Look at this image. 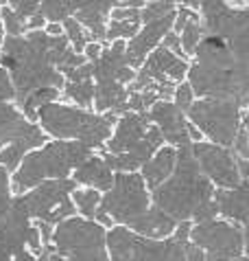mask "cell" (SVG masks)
Segmentation results:
<instances>
[{
  "instance_id": "cell-27",
  "label": "cell",
  "mask_w": 249,
  "mask_h": 261,
  "mask_svg": "<svg viewBox=\"0 0 249 261\" xmlns=\"http://www.w3.org/2000/svg\"><path fill=\"white\" fill-rule=\"evenodd\" d=\"M13 198H16V193H13V187H11V173L0 165V220L11 208Z\"/></svg>"
},
{
  "instance_id": "cell-15",
  "label": "cell",
  "mask_w": 249,
  "mask_h": 261,
  "mask_svg": "<svg viewBox=\"0 0 249 261\" xmlns=\"http://www.w3.org/2000/svg\"><path fill=\"white\" fill-rule=\"evenodd\" d=\"M116 7H120V0H75V18L90 31L92 40L105 42V29Z\"/></svg>"
},
{
  "instance_id": "cell-14",
  "label": "cell",
  "mask_w": 249,
  "mask_h": 261,
  "mask_svg": "<svg viewBox=\"0 0 249 261\" xmlns=\"http://www.w3.org/2000/svg\"><path fill=\"white\" fill-rule=\"evenodd\" d=\"M173 22H175V13L153 20V22H144L140 27V31L127 42V62L131 68L138 70L153 50L162 46V40L173 31Z\"/></svg>"
},
{
  "instance_id": "cell-20",
  "label": "cell",
  "mask_w": 249,
  "mask_h": 261,
  "mask_svg": "<svg viewBox=\"0 0 249 261\" xmlns=\"http://www.w3.org/2000/svg\"><path fill=\"white\" fill-rule=\"evenodd\" d=\"M142 27V18H140V9H131V7H116L109 16V22L105 29V42H116V40H124L129 42L134 35L140 31Z\"/></svg>"
},
{
  "instance_id": "cell-33",
  "label": "cell",
  "mask_w": 249,
  "mask_h": 261,
  "mask_svg": "<svg viewBox=\"0 0 249 261\" xmlns=\"http://www.w3.org/2000/svg\"><path fill=\"white\" fill-rule=\"evenodd\" d=\"M0 261H48V248L44 252H40V255H35V252H31V250L22 252V255H16V257L0 255Z\"/></svg>"
},
{
  "instance_id": "cell-19",
  "label": "cell",
  "mask_w": 249,
  "mask_h": 261,
  "mask_svg": "<svg viewBox=\"0 0 249 261\" xmlns=\"http://www.w3.org/2000/svg\"><path fill=\"white\" fill-rule=\"evenodd\" d=\"M177 224L179 222H175L173 217L166 211H162L158 204H151L129 228L144 237H151V239H166L175 233Z\"/></svg>"
},
{
  "instance_id": "cell-42",
  "label": "cell",
  "mask_w": 249,
  "mask_h": 261,
  "mask_svg": "<svg viewBox=\"0 0 249 261\" xmlns=\"http://www.w3.org/2000/svg\"><path fill=\"white\" fill-rule=\"evenodd\" d=\"M243 235H245V255H249V226H243Z\"/></svg>"
},
{
  "instance_id": "cell-2",
  "label": "cell",
  "mask_w": 249,
  "mask_h": 261,
  "mask_svg": "<svg viewBox=\"0 0 249 261\" xmlns=\"http://www.w3.org/2000/svg\"><path fill=\"white\" fill-rule=\"evenodd\" d=\"M116 119L118 117L114 114H101L97 110H87V108L61 99L46 103L38 112V123L48 134V139L77 141L94 151H101L112 139Z\"/></svg>"
},
{
  "instance_id": "cell-39",
  "label": "cell",
  "mask_w": 249,
  "mask_h": 261,
  "mask_svg": "<svg viewBox=\"0 0 249 261\" xmlns=\"http://www.w3.org/2000/svg\"><path fill=\"white\" fill-rule=\"evenodd\" d=\"M238 171H240V178L249 180V158H238Z\"/></svg>"
},
{
  "instance_id": "cell-44",
  "label": "cell",
  "mask_w": 249,
  "mask_h": 261,
  "mask_svg": "<svg viewBox=\"0 0 249 261\" xmlns=\"http://www.w3.org/2000/svg\"><path fill=\"white\" fill-rule=\"evenodd\" d=\"M232 261H249V255H240V257H236V259H232Z\"/></svg>"
},
{
  "instance_id": "cell-10",
  "label": "cell",
  "mask_w": 249,
  "mask_h": 261,
  "mask_svg": "<svg viewBox=\"0 0 249 261\" xmlns=\"http://www.w3.org/2000/svg\"><path fill=\"white\" fill-rule=\"evenodd\" d=\"M190 244L203 250L206 261H232L245 255L243 226L225 220L221 215L208 222L193 224Z\"/></svg>"
},
{
  "instance_id": "cell-29",
  "label": "cell",
  "mask_w": 249,
  "mask_h": 261,
  "mask_svg": "<svg viewBox=\"0 0 249 261\" xmlns=\"http://www.w3.org/2000/svg\"><path fill=\"white\" fill-rule=\"evenodd\" d=\"M7 101H16V88H13L9 70L0 66V106Z\"/></svg>"
},
{
  "instance_id": "cell-40",
  "label": "cell",
  "mask_w": 249,
  "mask_h": 261,
  "mask_svg": "<svg viewBox=\"0 0 249 261\" xmlns=\"http://www.w3.org/2000/svg\"><path fill=\"white\" fill-rule=\"evenodd\" d=\"M177 7H190V9H199V0H171Z\"/></svg>"
},
{
  "instance_id": "cell-13",
  "label": "cell",
  "mask_w": 249,
  "mask_h": 261,
  "mask_svg": "<svg viewBox=\"0 0 249 261\" xmlns=\"http://www.w3.org/2000/svg\"><path fill=\"white\" fill-rule=\"evenodd\" d=\"M146 117L151 119V123L155 125L160 132H162L166 145H173V147H184V145H190L188 139V117L184 110H179L175 106L173 99H160L155 101Z\"/></svg>"
},
{
  "instance_id": "cell-22",
  "label": "cell",
  "mask_w": 249,
  "mask_h": 261,
  "mask_svg": "<svg viewBox=\"0 0 249 261\" xmlns=\"http://www.w3.org/2000/svg\"><path fill=\"white\" fill-rule=\"evenodd\" d=\"M101 200H103V193L99 189H92V187H77L75 193H72V202L77 206V215L85 217V220H97V213L101 208Z\"/></svg>"
},
{
  "instance_id": "cell-8",
  "label": "cell",
  "mask_w": 249,
  "mask_h": 261,
  "mask_svg": "<svg viewBox=\"0 0 249 261\" xmlns=\"http://www.w3.org/2000/svg\"><path fill=\"white\" fill-rule=\"evenodd\" d=\"M186 117L201 129L206 141L232 147L238 129L243 127V106L234 99L203 97L190 106Z\"/></svg>"
},
{
  "instance_id": "cell-34",
  "label": "cell",
  "mask_w": 249,
  "mask_h": 261,
  "mask_svg": "<svg viewBox=\"0 0 249 261\" xmlns=\"http://www.w3.org/2000/svg\"><path fill=\"white\" fill-rule=\"evenodd\" d=\"M103 48H105V42L92 40L90 44H85V48H83V57L92 64V62H97L99 57H101V53H103Z\"/></svg>"
},
{
  "instance_id": "cell-3",
  "label": "cell",
  "mask_w": 249,
  "mask_h": 261,
  "mask_svg": "<svg viewBox=\"0 0 249 261\" xmlns=\"http://www.w3.org/2000/svg\"><path fill=\"white\" fill-rule=\"evenodd\" d=\"M166 141L146 112H124L116 119L114 134L101 149L107 165L118 171H140Z\"/></svg>"
},
{
  "instance_id": "cell-25",
  "label": "cell",
  "mask_w": 249,
  "mask_h": 261,
  "mask_svg": "<svg viewBox=\"0 0 249 261\" xmlns=\"http://www.w3.org/2000/svg\"><path fill=\"white\" fill-rule=\"evenodd\" d=\"M0 13H3V24H5L7 35H26L28 33V20L24 16H20L13 7H9V5L0 7Z\"/></svg>"
},
{
  "instance_id": "cell-6",
  "label": "cell",
  "mask_w": 249,
  "mask_h": 261,
  "mask_svg": "<svg viewBox=\"0 0 249 261\" xmlns=\"http://www.w3.org/2000/svg\"><path fill=\"white\" fill-rule=\"evenodd\" d=\"M48 134L38 121L24 117L16 101L0 106V165L13 173L28 151L48 143Z\"/></svg>"
},
{
  "instance_id": "cell-18",
  "label": "cell",
  "mask_w": 249,
  "mask_h": 261,
  "mask_svg": "<svg viewBox=\"0 0 249 261\" xmlns=\"http://www.w3.org/2000/svg\"><path fill=\"white\" fill-rule=\"evenodd\" d=\"M175 167H177V147L164 143L162 147H160L155 154L144 163L140 173H142L146 187L153 191V189H158L160 185L166 182V180L173 176Z\"/></svg>"
},
{
  "instance_id": "cell-41",
  "label": "cell",
  "mask_w": 249,
  "mask_h": 261,
  "mask_svg": "<svg viewBox=\"0 0 249 261\" xmlns=\"http://www.w3.org/2000/svg\"><path fill=\"white\" fill-rule=\"evenodd\" d=\"M243 127L249 132V103L243 108Z\"/></svg>"
},
{
  "instance_id": "cell-4",
  "label": "cell",
  "mask_w": 249,
  "mask_h": 261,
  "mask_svg": "<svg viewBox=\"0 0 249 261\" xmlns=\"http://www.w3.org/2000/svg\"><path fill=\"white\" fill-rule=\"evenodd\" d=\"M94 149L77 141H57L50 139L42 147L28 151L20 167L11 173L13 193H26L46 180H64L70 178L72 171L90 158Z\"/></svg>"
},
{
  "instance_id": "cell-12",
  "label": "cell",
  "mask_w": 249,
  "mask_h": 261,
  "mask_svg": "<svg viewBox=\"0 0 249 261\" xmlns=\"http://www.w3.org/2000/svg\"><path fill=\"white\" fill-rule=\"evenodd\" d=\"M190 70V60L171 53L166 46H158L138 68L136 82L129 90H142L153 84H181L186 82Z\"/></svg>"
},
{
  "instance_id": "cell-35",
  "label": "cell",
  "mask_w": 249,
  "mask_h": 261,
  "mask_svg": "<svg viewBox=\"0 0 249 261\" xmlns=\"http://www.w3.org/2000/svg\"><path fill=\"white\" fill-rule=\"evenodd\" d=\"M186 129H188V139H190V143H201V141H206V136H203V132L195 125L193 121H188Z\"/></svg>"
},
{
  "instance_id": "cell-5",
  "label": "cell",
  "mask_w": 249,
  "mask_h": 261,
  "mask_svg": "<svg viewBox=\"0 0 249 261\" xmlns=\"http://www.w3.org/2000/svg\"><path fill=\"white\" fill-rule=\"evenodd\" d=\"M188 248L190 242H179L175 235L151 239L120 224L107 230V252L112 261H186Z\"/></svg>"
},
{
  "instance_id": "cell-32",
  "label": "cell",
  "mask_w": 249,
  "mask_h": 261,
  "mask_svg": "<svg viewBox=\"0 0 249 261\" xmlns=\"http://www.w3.org/2000/svg\"><path fill=\"white\" fill-rule=\"evenodd\" d=\"M162 46H166L171 53H175V55H179V57H186V60H190V57L186 55V50H184V46H181V35L179 33H175V31H171L166 35V38L162 40Z\"/></svg>"
},
{
  "instance_id": "cell-31",
  "label": "cell",
  "mask_w": 249,
  "mask_h": 261,
  "mask_svg": "<svg viewBox=\"0 0 249 261\" xmlns=\"http://www.w3.org/2000/svg\"><path fill=\"white\" fill-rule=\"evenodd\" d=\"M232 149H234V154H236V158H249V132L245 127L238 129Z\"/></svg>"
},
{
  "instance_id": "cell-9",
  "label": "cell",
  "mask_w": 249,
  "mask_h": 261,
  "mask_svg": "<svg viewBox=\"0 0 249 261\" xmlns=\"http://www.w3.org/2000/svg\"><path fill=\"white\" fill-rule=\"evenodd\" d=\"M153 204L151 189L140 171H118L109 191L103 193L101 208L120 226H131Z\"/></svg>"
},
{
  "instance_id": "cell-11",
  "label": "cell",
  "mask_w": 249,
  "mask_h": 261,
  "mask_svg": "<svg viewBox=\"0 0 249 261\" xmlns=\"http://www.w3.org/2000/svg\"><path fill=\"white\" fill-rule=\"evenodd\" d=\"M193 154L206 176L216 189H234L243 182L238 171V158L232 147L201 141L193 143Z\"/></svg>"
},
{
  "instance_id": "cell-38",
  "label": "cell",
  "mask_w": 249,
  "mask_h": 261,
  "mask_svg": "<svg viewBox=\"0 0 249 261\" xmlns=\"http://www.w3.org/2000/svg\"><path fill=\"white\" fill-rule=\"evenodd\" d=\"M149 0H120V7H131V9H144Z\"/></svg>"
},
{
  "instance_id": "cell-7",
  "label": "cell",
  "mask_w": 249,
  "mask_h": 261,
  "mask_svg": "<svg viewBox=\"0 0 249 261\" xmlns=\"http://www.w3.org/2000/svg\"><path fill=\"white\" fill-rule=\"evenodd\" d=\"M77 187L79 185L72 178L46 180V182L33 187L31 191L16 195L13 198V206L24 211L31 220L57 226L64 220L77 215V206L72 202V193H75Z\"/></svg>"
},
{
  "instance_id": "cell-16",
  "label": "cell",
  "mask_w": 249,
  "mask_h": 261,
  "mask_svg": "<svg viewBox=\"0 0 249 261\" xmlns=\"http://www.w3.org/2000/svg\"><path fill=\"white\" fill-rule=\"evenodd\" d=\"M79 187H92V189H99L101 193L109 191V187L114 185V178H116V171L107 165V161L101 156V151L85 158V161L72 171L70 176Z\"/></svg>"
},
{
  "instance_id": "cell-26",
  "label": "cell",
  "mask_w": 249,
  "mask_h": 261,
  "mask_svg": "<svg viewBox=\"0 0 249 261\" xmlns=\"http://www.w3.org/2000/svg\"><path fill=\"white\" fill-rule=\"evenodd\" d=\"M175 11H177V5L171 3V0H149L144 9H140V18H142V24H144V22H153V20L166 18Z\"/></svg>"
},
{
  "instance_id": "cell-36",
  "label": "cell",
  "mask_w": 249,
  "mask_h": 261,
  "mask_svg": "<svg viewBox=\"0 0 249 261\" xmlns=\"http://www.w3.org/2000/svg\"><path fill=\"white\" fill-rule=\"evenodd\" d=\"M44 31H46L48 35H64V24L61 22H46V27H44Z\"/></svg>"
},
{
  "instance_id": "cell-23",
  "label": "cell",
  "mask_w": 249,
  "mask_h": 261,
  "mask_svg": "<svg viewBox=\"0 0 249 261\" xmlns=\"http://www.w3.org/2000/svg\"><path fill=\"white\" fill-rule=\"evenodd\" d=\"M40 13L46 22H64L66 18L75 16V0H42Z\"/></svg>"
},
{
  "instance_id": "cell-24",
  "label": "cell",
  "mask_w": 249,
  "mask_h": 261,
  "mask_svg": "<svg viewBox=\"0 0 249 261\" xmlns=\"http://www.w3.org/2000/svg\"><path fill=\"white\" fill-rule=\"evenodd\" d=\"M61 24H64V33H66V38H68V42L72 44V48H75L77 53H83L85 44H90V42H92L90 31H87V29L79 22L75 16L66 18Z\"/></svg>"
},
{
  "instance_id": "cell-1",
  "label": "cell",
  "mask_w": 249,
  "mask_h": 261,
  "mask_svg": "<svg viewBox=\"0 0 249 261\" xmlns=\"http://www.w3.org/2000/svg\"><path fill=\"white\" fill-rule=\"evenodd\" d=\"M153 204L166 211L175 222H208L219 217L216 187L203 176L193 154V143L177 147V167L173 176L151 191Z\"/></svg>"
},
{
  "instance_id": "cell-45",
  "label": "cell",
  "mask_w": 249,
  "mask_h": 261,
  "mask_svg": "<svg viewBox=\"0 0 249 261\" xmlns=\"http://www.w3.org/2000/svg\"><path fill=\"white\" fill-rule=\"evenodd\" d=\"M5 5H9V0H0V7H5Z\"/></svg>"
},
{
  "instance_id": "cell-37",
  "label": "cell",
  "mask_w": 249,
  "mask_h": 261,
  "mask_svg": "<svg viewBox=\"0 0 249 261\" xmlns=\"http://www.w3.org/2000/svg\"><path fill=\"white\" fill-rule=\"evenodd\" d=\"M186 261H206V255H203V250H199L197 246L190 244V248H188V259Z\"/></svg>"
},
{
  "instance_id": "cell-28",
  "label": "cell",
  "mask_w": 249,
  "mask_h": 261,
  "mask_svg": "<svg viewBox=\"0 0 249 261\" xmlns=\"http://www.w3.org/2000/svg\"><path fill=\"white\" fill-rule=\"evenodd\" d=\"M173 101H175V106H177L179 110H184V112H188L190 106L197 101V95H195L193 86L188 84V79H186V82H181V84H177L175 95H173Z\"/></svg>"
},
{
  "instance_id": "cell-17",
  "label": "cell",
  "mask_w": 249,
  "mask_h": 261,
  "mask_svg": "<svg viewBox=\"0 0 249 261\" xmlns=\"http://www.w3.org/2000/svg\"><path fill=\"white\" fill-rule=\"evenodd\" d=\"M219 215L240 226H249V180L234 189H216Z\"/></svg>"
},
{
  "instance_id": "cell-21",
  "label": "cell",
  "mask_w": 249,
  "mask_h": 261,
  "mask_svg": "<svg viewBox=\"0 0 249 261\" xmlns=\"http://www.w3.org/2000/svg\"><path fill=\"white\" fill-rule=\"evenodd\" d=\"M94 95H97V84L94 79H81V82H66L61 88V101L94 110Z\"/></svg>"
},
{
  "instance_id": "cell-43",
  "label": "cell",
  "mask_w": 249,
  "mask_h": 261,
  "mask_svg": "<svg viewBox=\"0 0 249 261\" xmlns=\"http://www.w3.org/2000/svg\"><path fill=\"white\" fill-rule=\"evenodd\" d=\"M5 38H7V33H5V24H3V13H0V46H3Z\"/></svg>"
},
{
  "instance_id": "cell-30",
  "label": "cell",
  "mask_w": 249,
  "mask_h": 261,
  "mask_svg": "<svg viewBox=\"0 0 249 261\" xmlns=\"http://www.w3.org/2000/svg\"><path fill=\"white\" fill-rule=\"evenodd\" d=\"M42 0H9V7H13L20 16H24L26 20L33 16V13L40 11Z\"/></svg>"
}]
</instances>
